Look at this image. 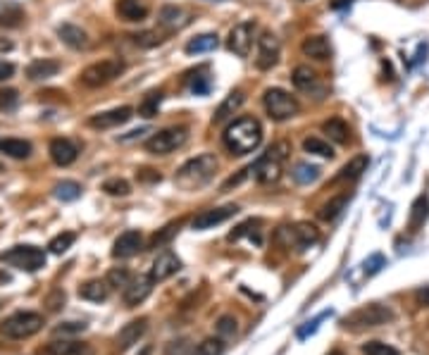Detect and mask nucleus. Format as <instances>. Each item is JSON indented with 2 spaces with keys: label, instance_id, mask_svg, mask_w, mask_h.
Listing matches in <instances>:
<instances>
[{
  "label": "nucleus",
  "instance_id": "f257e3e1",
  "mask_svg": "<svg viewBox=\"0 0 429 355\" xmlns=\"http://www.w3.org/2000/svg\"><path fill=\"white\" fill-rule=\"evenodd\" d=\"M222 143L231 155H248L263 143V127L256 117H241L224 129Z\"/></svg>",
  "mask_w": 429,
  "mask_h": 355
},
{
  "label": "nucleus",
  "instance_id": "f03ea898",
  "mask_svg": "<svg viewBox=\"0 0 429 355\" xmlns=\"http://www.w3.org/2000/svg\"><path fill=\"white\" fill-rule=\"evenodd\" d=\"M214 169H217V157L210 153H203V155L191 157L188 162H184V165L179 167L177 176H174V181H177V186H181L184 191H196L212 179Z\"/></svg>",
  "mask_w": 429,
  "mask_h": 355
},
{
  "label": "nucleus",
  "instance_id": "7ed1b4c3",
  "mask_svg": "<svg viewBox=\"0 0 429 355\" xmlns=\"http://www.w3.org/2000/svg\"><path fill=\"white\" fill-rule=\"evenodd\" d=\"M391 320H394V312L389 305L370 303V305H362L350 315H346V317L341 320V325H343V329L362 332V329H372V327H382Z\"/></svg>",
  "mask_w": 429,
  "mask_h": 355
},
{
  "label": "nucleus",
  "instance_id": "20e7f679",
  "mask_svg": "<svg viewBox=\"0 0 429 355\" xmlns=\"http://www.w3.org/2000/svg\"><path fill=\"white\" fill-rule=\"evenodd\" d=\"M43 325H45L43 315L31 312V310H19V312H12L10 317L3 320V325H0V334L12 339V341H24V339H31L34 334L41 332Z\"/></svg>",
  "mask_w": 429,
  "mask_h": 355
},
{
  "label": "nucleus",
  "instance_id": "39448f33",
  "mask_svg": "<svg viewBox=\"0 0 429 355\" xmlns=\"http://www.w3.org/2000/svg\"><path fill=\"white\" fill-rule=\"evenodd\" d=\"M127 69L125 60H120V57H108V60H98L93 64H88L86 69H81V84L88 89H101L105 86V84L115 81L117 77H122Z\"/></svg>",
  "mask_w": 429,
  "mask_h": 355
},
{
  "label": "nucleus",
  "instance_id": "423d86ee",
  "mask_svg": "<svg viewBox=\"0 0 429 355\" xmlns=\"http://www.w3.org/2000/svg\"><path fill=\"white\" fill-rule=\"evenodd\" d=\"M291 148L286 141H279L275 143L268 153H265L260 160L256 162V167H253V174H256V179L260 184H272L277 181L279 176H282V167H284V160L289 157Z\"/></svg>",
  "mask_w": 429,
  "mask_h": 355
},
{
  "label": "nucleus",
  "instance_id": "0eeeda50",
  "mask_svg": "<svg viewBox=\"0 0 429 355\" xmlns=\"http://www.w3.org/2000/svg\"><path fill=\"white\" fill-rule=\"evenodd\" d=\"M265 113L270 115V120L275 122H286L291 117H296L301 113V105L291 94H286L284 89H268L263 96Z\"/></svg>",
  "mask_w": 429,
  "mask_h": 355
},
{
  "label": "nucleus",
  "instance_id": "6e6552de",
  "mask_svg": "<svg viewBox=\"0 0 429 355\" xmlns=\"http://www.w3.org/2000/svg\"><path fill=\"white\" fill-rule=\"evenodd\" d=\"M0 260L24 272H38L45 265V253L36 246H15L0 255Z\"/></svg>",
  "mask_w": 429,
  "mask_h": 355
},
{
  "label": "nucleus",
  "instance_id": "1a4fd4ad",
  "mask_svg": "<svg viewBox=\"0 0 429 355\" xmlns=\"http://www.w3.org/2000/svg\"><path fill=\"white\" fill-rule=\"evenodd\" d=\"M279 239L284 241L286 248H296V251H308L310 246H315L320 241V232H317L315 225H308V222H298L294 227H284L279 232Z\"/></svg>",
  "mask_w": 429,
  "mask_h": 355
},
{
  "label": "nucleus",
  "instance_id": "9d476101",
  "mask_svg": "<svg viewBox=\"0 0 429 355\" xmlns=\"http://www.w3.org/2000/svg\"><path fill=\"white\" fill-rule=\"evenodd\" d=\"M184 143H186V129L170 127V129L155 131L151 139L146 141V150L151 155H170L177 148L184 146Z\"/></svg>",
  "mask_w": 429,
  "mask_h": 355
},
{
  "label": "nucleus",
  "instance_id": "9b49d317",
  "mask_svg": "<svg viewBox=\"0 0 429 355\" xmlns=\"http://www.w3.org/2000/svg\"><path fill=\"white\" fill-rule=\"evenodd\" d=\"M256 34H258V24L253 22V19H246V22L236 24L229 31L227 48H229L234 55H239V57H248V52L253 48V41H258Z\"/></svg>",
  "mask_w": 429,
  "mask_h": 355
},
{
  "label": "nucleus",
  "instance_id": "f8f14e48",
  "mask_svg": "<svg viewBox=\"0 0 429 355\" xmlns=\"http://www.w3.org/2000/svg\"><path fill=\"white\" fill-rule=\"evenodd\" d=\"M256 43H258V50H256V57H253V60H256V67L260 72L272 69L279 62V55H282V43H279V38L272 34V31H263Z\"/></svg>",
  "mask_w": 429,
  "mask_h": 355
},
{
  "label": "nucleus",
  "instance_id": "ddd939ff",
  "mask_svg": "<svg viewBox=\"0 0 429 355\" xmlns=\"http://www.w3.org/2000/svg\"><path fill=\"white\" fill-rule=\"evenodd\" d=\"M134 110L129 105H122V108H115V110H108V113H98V115H91L88 117V127L91 129H98V131H105V129H115L120 124H127L132 120Z\"/></svg>",
  "mask_w": 429,
  "mask_h": 355
},
{
  "label": "nucleus",
  "instance_id": "4468645a",
  "mask_svg": "<svg viewBox=\"0 0 429 355\" xmlns=\"http://www.w3.org/2000/svg\"><path fill=\"white\" fill-rule=\"evenodd\" d=\"M239 213L236 205H222V208H210V210H203L200 215L193 217V229H198V232H203V229H212L217 225H222L227 222L229 217H234Z\"/></svg>",
  "mask_w": 429,
  "mask_h": 355
},
{
  "label": "nucleus",
  "instance_id": "2eb2a0df",
  "mask_svg": "<svg viewBox=\"0 0 429 355\" xmlns=\"http://www.w3.org/2000/svg\"><path fill=\"white\" fill-rule=\"evenodd\" d=\"M179 269H181V262H179L177 255H174L172 251H162L158 258H155L153 267H151V274H148V277L153 279V284H158V281H165V279L174 277Z\"/></svg>",
  "mask_w": 429,
  "mask_h": 355
},
{
  "label": "nucleus",
  "instance_id": "dca6fc26",
  "mask_svg": "<svg viewBox=\"0 0 429 355\" xmlns=\"http://www.w3.org/2000/svg\"><path fill=\"white\" fill-rule=\"evenodd\" d=\"M48 153L57 167H69L79 157V146L69 139H53L48 146Z\"/></svg>",
  "mask_w": 429,
  "mask_h": 355
},
{
  "label": "nucleus",
  "instance_id": "f3484780",
  "mask_svg": "<svg viewBox=\"0 0 429 355\" xmlns=\"http://www.w3.org/2000/svg\"><path fill=\"white\" fill-rule=\"evenodd\" d=\"M38 355H91L88 344L84 341H74V339H62V341H50L45 344Z\"/></svg>",
  "mask_w": 429,
  "mask_h": 355
},
{
  "label": "nucleus",
  "instance_id": "a211bd4d",
  "mask_svg": "<svg viewBox=\"0 0 429 355\" xmlns=\"http://www.w3.org/2000/svg\"><path fill=\"white\" fill-rule=\"evenodd\" d=\"M146 329H148L146 317L132 320L129 325L122 327L120 334H117V348H120V351H127V348H132L134 344H139V339L146 334Z\"/></svg>",
  "mask_w": 429,
  "mask_h": 355
},
{
  "label": "nucleus",
  "instance_id": "6ab92c4d",
  "mask_svg": "<svg viewBox=\"0 0 429 355\" xmlns=\"http://www.w3.org/2000/svg\"><path fill=\"white\" fill-rule=\"evenodd\" d=\"M141 248H143V236L139 232H134V229H129V232L120 234V239L115 241L113 255L115 258H132Z\"/></svg>",
  "mask_w": 429,
  "mask_h": 355
},
{
  "label": "nucleus",
  "instance_id": "aec40b11",
  "mask_svg": "<svg viewBox=\"0 0 429 355\" xmlns=\"http://www.w3.org/2000/svg\"><path fill=\"white\" fill-rule=\"evenodd\" d=\"M151 288H153L151 277H134L132 281H129V286L125 288V303L129 308L143 303V300L151 295Z\"/></svg>",
  "mask_w": 429,
  "mask_h": 355
},
{
  "label": "nucleus",
  "instance_id": "412c9836",
  "mask_svg": "<svg viewBox=\"0 0 429 355\" xmlns=\"http://www.w3.org/2000/svg\"><path fill=\"white\" fill-rule=\"evenodd\" d=\"M301 50H303L305 57L317 60V62H327L331 57V45H329V41L324 36H308L301 43Z\"/></svg>",
  "mask_w": 429,
  "mask_h": 355
},
{
  "label": "nucleus",
  "instance_id": "4be33fe9",
  "mask_svg": "<svg viewBox=\"0 0 429 355\" xmlns=\"http://www.w3.org/2000/svg\"><path fill=\"white\" fill-rule=\"evenodd\" d=\"M186 22H188V15L181 8H177V5H165L158 15V24L165 29V34H172V31L181 29V26H186Z\"/></svg>",
  "mask_w": 429,
  "mask_h": 355
},
{
  "label": "nucleus",
  "instance_id": "5701e85b",
  "mask_svg": "<svg viewBox=\"0 0 429 355\" xmlns=\"http://www.w3.org/2000/svg\"><path fill=\"white\" fill-rule=\"evenodd\" d=\"M370 157L367 155H355L353 160H348L346 165L339 169V174L331 179V184H343V181H355L360 179L362 172H367Z\"/></svg>",
  "mask_w": 429,
  "mask_h": 355
},
{
  "label": "nucleus",
  "instance_id": "b1692460",
  "mask_svg": "<svg viewBox=\"0 0 429 355\" xmlns=\"http://www.w3.org/2000/svg\"><path fill=\"white\" fill-rule=\"evenodd\" d=\"M115 10L125 22H143L148 17V5L143 0H117Z\"/></svg>",
  "mask_w": 429,
  "mask_h": 355
},
{
  "label": "nucleus",
  "instance_id": "393cba45",
  "mask_svg": "<svg viewBox=\"0 0 429 355\" xmlns=\"http://www.w3.org/2000/svg\"><path fill=\"white\" fill-rule=\"evenodd\" d=\"M57 36H60V41L64 45H69L72 50H84L88 45L86 31H84L81 26H76V24H62L60 29H57Z\"/></svg>",
  "mask_w": 429,
  "mask_h": 355
},
{
  "label": "nucleus",
  "instance_id": "a878e982",
  "mask_svg": "<svg viewBox=\"0 0 429 355\" xmlns=\"http://www.w3.org/2000/svg\"><path fill=\"white\" fill-rule=\"evenodd\" d=\"M62 64L53 60V57H43V60H34L27 67V77L31 79V81H43V79H50L55 77L57 72H60Z\"/></svg>",
  "mask_w": 429,
  "mask_h": 355
},
{
  "label": "nucleus",
  "instance_id": "bb28decb",
  "mask_svg": "<svg viewBox=\"0 0 429 355\" xmlns=\"http://www.w3.org/2000/svg\"><path fill=\"white\" fill-rule=\"evenodd\" d=\"M322 131L327 134L329 141L339 143V146H346V143L350 141V129L341 117H329L327 122H322Z\"/></svg>",
  "mask_w": 429,
  "mask_h": 355
},
{
  "label": "nucleus",
  "instance_id": "cd10ccee",
  "mask_svg": "<svg viewBox=\"0 0 429 355\" xmlns=\"http://www.w3.org/2000/svg\"><path fill=\"white\" fill-rule=\"evenodd\" d=\"M244 103H246V94H244V91H239V89H236V91H231V94L222 101V105H219V108H217V113H214L212 122H214V124L224 122L227 117H231L239 108H241Z\"/></svg>",
  "mask_w": 429,
  "mask_h": 355
},
{
  "label": "nucleus",
  "instance_id": "c85d7f7f",
  "mask_svg": "<svg viewBox=\"0 0 429 355\" xmlns=\"http://www.w3.org/2000/svg\"><path fill=\"white\" fill-rule=\"evenodd\" d=\"M429 220V198L427 193H422L415 198L413 208H411V220H408V229L411 232H420L425 227V222Z\"/></svg>",
  "mask_w": 429,
  "mask_h": 355
},
{
  "label": "nucleus",
  "instance_id": "c756f323",
  "mask_svg": "<svg viewBox=\"0 0 429 355\" xmlns=\"http://www.w3.org/2000/svg\"><path fill=\"white\" fill-rule=\"evenodd\" d=\"M31 143L24 139H0V153H5L8 157H15V160H27L31 157Z\"/></svg>",
  "mask_w": 429,
  "mask_h": 355
},
{
  "label": "nucleus",
  "instance_id": "7c9ffc66",
  "mask_svg": "<svg viewBox=\"0 0 429 355\" xmlns=\"http://www.w3.org/2000/svg\"><path fill=\"white\" fill-rule=\"evenodd\" d=\"M79 295L84 300H93V303H101V300H105L108 295H110V284H108V279L103 281V279H91V281H86L81 288H79Z\"/></svg>",
  "mask_w": 429,
  "mask_h": 355
},
{
  "label": "nucleus",
  "instance_id": "2f4dec72",
  "mask_svg": "<svg viewBox=\"0 0 429 355\" xmlns=\"http://www.w3.org/2000/svg\"><path fill=\"white\" fill-rule=\"evenodd\" d=\"M348 201H350V193H339V196H334V198H329V201L320 208V220H324V222H334L336 217L343 213V208L348 205Z\"/></svg>",
  "mask_w": 429,
  "mask_h": 355
},
{
  "label": "nucleus",
  "instance_id": "473e14b6",
  "mask_svg": "<svg viewBox=\"0 0 429 355\" xmlns=\"http://www.w3.org/2000/svg\"><path fill=\"white\" fill-rule=\"evenodd\" d=\"M291 81H294V86L298 91H308L317 84V74H315V69L308 67V64H298V67L291 72Z\"/></svg>",
  "mask_w": 429,
  "mask_h": 355
},
{
  "label": "nucleus",
  "instance_id": "72a5a7b5",
  "mask_svg": "<svg viewBox=\"0 0 429 355\" xmlns=\"http://www.w3.org/2000/svg\"><path fill=\"white\" fill-rule=\"evenodd\" d=\"M217 36L214 34H200L196 38H191V41L186 43V52L188 55H200V52H210L217 48Z\"/></svg>",
  "mask_w": 429,
  "mask_h": 355
},
{
  "label": "nucleus",
  "instance_id": "f704fd0d",
  "mask_svg": "<svg viewBox=\"0 0 429 355\" xmlns=\"http://www.w3.org/2000/svg\"><path fill=\"white\" fill-rule=\"evenodd\" d=\"M303 150L310 155H320V157H334V148L329 146L324 139H317V136H308V139H303Z\"/></svg>",
  "mask_w": 429,
  "mask_h": 355
},
{
  "label": "nucleus",
  "instance_id": "c9c22d12",
  "mask_svg": "<svg viewBox=\"0 0 429 355\" xmlns=\"http://www.w3.org/2000/svg\"><path fill=\"white\" fill-rule=\"evenodd\" d=\"M291 176H294V181L298 184H310L320 176V169L315 165H308V162H298V165H294V169H291Z\"/></svg>",
  "mask_w": 429,
  "mask_h": 355
},
{
  "label": "nucleus",
  "instance_id": "e433bc0d",
  "mask_svg": "<svg viewBox=\"0 0 429 355\" xmlns=\"http://www.w3.org/2000/svg\"><path fill=\"white\" fill-rule=\"evenodd\" d=\"M160 101H162V91H151L146 98H143V103L139 105V115L141 117H155L158 115V108H160Z\"/></svg>",
  "mask_w": 429,
  "mask_h": 355
},
{
  "label": "nucleus",
  "instance_id": "4c0bfd02",
  "mask_svg": "<svg viewBox=\"0 0 429 355\" xmlns=\"http://www.w3.org/2000/svg\"><path fill=\"white\" fill-rule=\"evenodd\" d=\"M53 193H55V198H60V201H76L81 196V186L76 181H60V184H55Z\"/></svg>",
  "mask_w": 429,
  "mask_h": 355
},
{
  "label": "nucleus",
  "instance_id": "58836bf2",
  "mask_svg": "<svg viewBox=\"0 0 429 355\" xmlns=\"http://www.w3.org/2000/svg\"><path fill=\"white\" fill-rule=\"evenodd\" d=\"M193 355H224V341L222 339H203L193 348Z\"/></svg>",
  "mask_w": 429,
  "mask_h": 355
},
{
  "label": "nucleus",
  "instance_id": "ea45409f",
  "mask_svg": "<svg viewBox=\"0 0 429 355\" xmlns=\"http://www.w3.org/2000/svg\"><path fill=\"white\" fill-rule=\"evenodd\" d=\"M24 19V10L17 5H5L0 8V26H19Z\"/></svg>",
  "mask_w": 429,
  "mask_h": 355
},
{
  "label": "nucleus",
  "instance_id": "a19ab883",
  "mask_svg": "<svg viewBox=\"0 0 429 355\" xmlns=\"http://www.w3.org/2000/svg\"><path fill=\"white\" fill-rule=\"evenodd\" d=\"M74 241H76V234L74 232H62V234H57L55 239L48 243V248H50V253L62 255L64 251H69L72 243H74Z\"/></svg>",
  "mask_w": 429,
  "mask_h": 355
},
{
  "label": "nucleus",
  "instance_id": "79ce46f5",
  "mask_svg": "<svg viewBox=\"0 0 429 355\" xmlns=\"http://www.w3.org/2000/svg\"><path fill=\"white\" fill-rule=\"evenodd\" d=\"M132 279H134V274L129 272L127 267H115L113 272L108 274V284L115 286V288H122V291L129 286V281H132Z\"/></svg>",
  "mask_w": 429,
  "mask_h": 355
},
{
  "label": "nucleus",
  "instance_id": "37998d69",
  "mask_svg": "<svg viewBox=\"0 0 429 355\" xmlns=\"http://www.w3.org/2000/svg\"><path fill=\"white\" fill-rule=\"evenodd\" d=\"M167 34H160V31H141V34H134V43L141 45V48H153V45H160L165 41Z\"/></svg>",
  "mask_w": 429,
  "mask_h": 355
},
{
  "label": "nucleus",
  "instance_id": "c03bdc74",
  "mask_svg": "<svg viewBox=\"0 0 429 355\" xmlns=\"http://www.w3.org/2000/svg\"><path fill=\"white\" fill-rule=\"evenodd\" d=\"M103 191H105L108 196H129L132 193V186H129L127 179L113 176V179H108L105 184H103Z\"/></svg>",
  "mask_w": 429,
  "mask_h": 355
},
{
  "label": "nucleus",
  "instance_id": "a18cd8bd",
  "mask_svg": "<svg viewBox=\"0 0 429 355\" xmlns=\"http://www.w3.org/2000/svg\"><path fill=\"white\" fill-rule=\"evenodd\" d=\"M362 355H399L394 346L384 344V341H367V344H362Z\"/></svg>",
  "mask_w": 429,
  "mask_h": 355
},
{
  "label": "nucleus",
  "instance_id": "49530a36",
  "mask_svg": "<svg viewBox=\"0 0 429 355\" xmlns=\"http://www.w3.org/2000/svg\"><path fill=\"white\" fill-rule=\"evenodd\" d=\"M19 105L17 89H0V113H12Z\"/></svg>",
  "mask_w": 429,
  "mask_h": 355
},
{
  "label": "nucleus",
  "instance_id": "de8ad7c7",
  "mask_svg": "<svg viewBox=\"0 0 429 355\" xmlns=\"http://www.w3.org/2000/svg\"><path fill=\"white\" fill-rule=\"evenodd\" d=\"M177 232H179V222H172V225H167L160 234H155V236H153L151 248H162V246H165V243L170 241Z\"/></svg>",
  "mask_w": 429,
  "mask_h": 355
},
{
  "label": "nucleus",
  "instance_id": "09e8293b",
  "mask_svg": "<svg viewBox=\"0 0 429 355\" xmlns=\"http://www.w3.org/2000/svg\"><path fill=\"white\" fill-rule=\"evenodd\" d=\"M236 320L231 317V315H224V317H219V322H217V334L219 337H224V339H229V337H234L236 334Z\"/></svg>",
  "mask_w": 429,
  "mask_h": 355
},
{
  "label": "nucleus",
  "instance_id": "8fccbe9b",
  "mask_svg": "<svg viewBox=\"0 0 429 355\" xmlns=\"http://www.w3.org/2000/svg\"><path fill=\"white\" fill-rule=\"evenodd\" d=\"M165 355H193V348L188 346L186 339H179V341H172V344L165 348Z\"/></svg>",
  "mask_w": 429,
  "mask_h": 355
},
{
  "label": "nucleus",
  "instance_id": "3c124183",
  "mask_svg": "<svg viewBox=\"0 0 429 355\" xmlns=\"http://www.w3.org/2000/svg\"><path fill=\"white\" fill-rule=\"evenodd\" d=\"M86 329V325L84 322H64V325H60V327H55V334L57 337H69V334H79V332H84Z\"/></svg>",
  "mask_w": 429,
  "mask_h": 355
},
{
  "label": "nucleus",
  "instance_id": "603ef678",
  "mask_svg": "<svg viewBox=\"0 0 429 355\" xmlns=\"http://www.w3.org/2000/svg\"><path fill=\"white\" fill-rule=\"evenodd\" d=\"M248 172H253V167H246V169H241V172H239L236 176H231V179H227L224 184H222V191H229L231 186H239V184H241L246 176H248Z\"/></svg>",
  "mask_w": 429,
  "mask_h": 355
},
{
  "label": "nucleus",
  "instance_id": "864d4df0",
  "mask_svg": "<svg viewBox=\"0 0 429 355\" xmlns=\"http://www.w3.org/2000/svg\"><path fill=\"white\" fill-rule=\"evenodd\" d=\"M12 77H15V64L0 60V81H8Z\"/></svg>",
  "mask_w": 429,
  "mask_h": 355
},
{
  "label": "nucleus",
  "instance_id": "5fc2aeb1",
  "mask_svg": "<svg viewBox=\"0 0 429 355\" xmlns=\"http://www.w3.org/2000/svg\"><path fill=\"white\" fill-rule=\"evenodd\" d=\"M415 300H418L422 308H429V286L418 288V293H415Z\"/></svg>",
  "mask_w": 429,
  "mask_h": 355
},
{
  "label": "nucleus",
  "instance_id": "6e6d98bb",
  "mask_svg": "<svg viewBox=\"0 0 429 355\" xmlns=\"http://www.w3.org/2000/svg\"><path fill=\"white\" fill-rule=\"evenodd\" d=\"M136 176H139L141 181H160V174L153 172V169H141V172L136 174Z\"/></svg>",
  "mask_w": 429,
  "mask_h": 355
},
{
  "label": "nucleus",
  "instance_id": "4d7b16f0",
  "mask_svg": "<svg viewBox=\"0 0 429 355\" xmlns=\"http://www.w3.org/2000/svg\"><path fill=\"white\" fill-rule=\"evenodd\" d=\"M353 0H331L329 3V8L331 10H341V8H346V5H350Z\"/></svg>",
  "mask_w": 429,
  "mask_h": 355
},
{
  "label": "nucleus",
  "instance_id": "13d9d810",
  "mask_svg": "<svg viewBox=\"0 0 429 355\" xmlns=\"http://www.w3.org/2000/svg\"><path fill=\"white\" fill-rule=\"evenodd\" d=\"M15 48V43L10 41V38H0V52H8Z\"/></svg>",
  "mask_w": 429,
  "mask_h": 355
},
{
  "label": "nucleus",
  "instance_id": "bf43d9fd",
  "mask_svg": "<svg viewBox=\"0 0 429 355\" xmlns=\"http://www.w3.org/2000/svg\"><path fill=\"white\" fill-rule=\"evenodd\" d=\"M329 355H343L341 351H334V353H329Z\"/></svg>",
  "mask_w": 429,
  "mask_h": 355
},
{
  "label": "nucleus",
  "instance_id": "052dcab7",
  "mask_svg": "<svg viewBox=\"0 0 429 355\" xmlns=\"http://www.w3.org/2000/svg\"><path fill=\"white\" fill-rule=\"evenodd\" d=\"M0 172H5V165H3V162H0Z\"/></svg>",
  "mask_w": 429,
  "mask_h": 355
}]
</instances>
